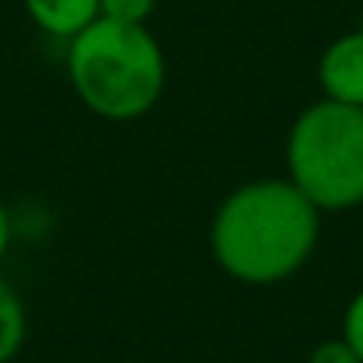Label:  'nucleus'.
I'll return each mask as SVG.
<instances>
[{
  "instance_id": "obj_1",
  "label": "nucleus",
  "mask_w": 363,
  "mask_h": 363,
  "mask_svg": "<svg viewBox=\"0 0 363 363\" xmlns=\"http://www.w3.org/2000/svg\"><path fill=\"white\" fill-rule=\"evenodd\" d=\"M319 226L322 211L290 179H255L220 201L211 252L233 281L268 287L303 271L319 242Z\"/></svg>"
},
{
  "instance_id": "obj_3",
  "label": "nucleus",
  "mask_w": 363,
  "mask_h": 363,
  "mask_svg": "<svg viewBox=\"0 0 363 363\" xmlns=\"http://www.w3.org/2000/svg\"><path fill=\"white\" fill-rule=\"evenodd\" d=\"M287 179L319 207L341 213L363 204V108L322 96L287 131Z\"/></svg>"
},
{
  "instance_id": "obj_9",
  "label": "nucleus",
  "mask_w": 363,
  "mask_h": 363,
  "mask_svg": "<svg viewBox=\"0 0 363 363\" xmlns=\"http://www.w3.org/2000/svg\"><path fill=\"white\" fill-rule=\"evenodd\" d=\"M306 363H363V360L357 357V351H354L345 338H328L309 351Z\"/></svg>"
},
{
  "instance_id": "obj_5",
  "label": "nucleus",
  "mask_w": 363,
  "mask_h": 363,
  "mask_svg": "<svg viewBox=\"0 0 363 363\" xmlns=\"http://www.w3.org/2000/svg\"><path fill=\"white\" fill-rule=\"evenodd\" d=\"M29 19L55 38H74L99 19V0H23Z\"/></svg>"
},
{
  "instance_id": "obj_4",
  "label": "nucleus",
  "mask_w": 363,
  "mask_h": 363,
  "mask_svg": "<svg viewBox=\"0 0 363 363\" xmlns=\"http://www.w3.org/2000/svg\"><path fill=\"white\" fill-rule=\"evenodd\" d=\"M315 74L325 99L363 108V26L328 42Z\"/></svg>"
},
{
  "instance_id": "obj_6",
  "label": "nucleus",
  "mask_w": 363,
  "mask_h": 363,
  "mask_svg": "<svg viewBox=\"0 0 363 363\" xmlns=\"http://www.w3.org/2000/svg\"><path fill=\"white\" fill-rule=\"evenodd\" d=\"M26 332H29V319H26L23 296L0 277V363H10L23 351Z\"/></svg>"
},
{
  "instance_id": "obj_10",
  "label": "nucleus",
  "mask_w": 363,
  "mask_h": 363,
  "mask_svg": "<svg viewBox=\"0 0 363 363\" xmlns=\"http://www.w3.org/2000/svg\"><path fill=\"white\" fill-rule=\"evenodd\" d=\"M10 236H13V226H10V213H6L4 201H0V262H4L6 249H10Z\"/></svg>"
},
{
  "instance_id": "obj_8",
  "label": "nucleus",
  "mask_w": 363,
  "mask_h": 363,
  "mask_svg": "<svg viewBox=\"0 0 363 363\" xmlns=\"http://www.w3.org/2000/svg\"><path fill=\"white\" fill-rule=\"evenodd\" d=\"M341 338L357 351V357L363 360V287L351 296L345 309V325H341Z\"/></svg>"
},
{
  "instance_id": "obj_7",
  "label": "nucleus",
  "mask_w": 363,
  "mask_h": 363,
  "mask_svg": "<svg viewBox=\"0 0 363 363\" xmlns=\"http://www.w3.org/2000/svg\"><path fill=\"white\" fill-rule=\"evenodd\" d=\"M157 10V0H99V16L118 23H147Z\"/></svg>"
},
{
  "instance_id": "obj_2",
  "label": "nucleus",
  "mask_w": 363,
  "mask_h": 363,
  "mask_svg": "<svg viewBox=\"0 0 363 363\" xmlns=\"http://www.w3.org/2000/svg\"><path fill=\"white\" fill-rule=\"evenodd\" d=\"M77 99L108 121L144 118L166 89V55L147 23L93 19L67 42Z\"/></svg>"
}]
</instances>
